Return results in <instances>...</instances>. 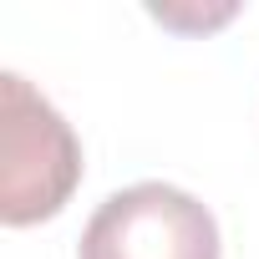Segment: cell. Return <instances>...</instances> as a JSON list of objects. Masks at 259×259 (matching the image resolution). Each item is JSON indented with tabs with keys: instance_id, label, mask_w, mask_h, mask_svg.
<instances>
[{
	"instance_id": "obj_1",
	"label": "cell",
	"mask_w": 259,
	"mask_h": 259,
	"mask_svg": "<svg viewBox=\"0 0 259 259\" xmlns=\"http://www.w3.org/2000/svg\"><path fill=\"white\" fill-rule=\"evenodd\" d=\"M81 183V143L71 122L21 76H0V219L11 229L56 219Z\"/></svg>"
},
{
	"instance_id": "obj_2",
	"label": "cell",
	"mask_w": 259,
	"mask_h": 259,
	"mask_svg": "<svg viewBox=\"0 0 259 259\" xmlns=\"http://www.w3.org/2000/svg\"><path fill=\"white\" fill-rule=\"evenodd\" d=\"M76 259H219V219L188 188L148 178L97 203Z\"/></svg>"
}]
</instances>
